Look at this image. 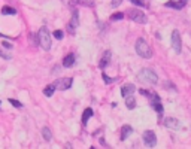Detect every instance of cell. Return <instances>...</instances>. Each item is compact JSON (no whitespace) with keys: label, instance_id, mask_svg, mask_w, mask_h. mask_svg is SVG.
Returning a JSON list of instances; mask_svg holds the SVG:
<instances>
[{"label":"cell","instance_id":"ba28073f","mask_svg":"<svg viewBox=\"0 0 191 149\" xmlns=\"http://www.w3.org/2000/svg\"><path fill=\"white\" fill-rule=\"evenodd\" d=\"M79 25V12H78V9H73V14H72V20H70V24H69V30H70V33L73 34L75 33V29Z\"/></svg>","mask_w":191,"mask_h":149},{"label":"cell","instance_id":"5bb4252c","mask_svg":"<svg viewBox=\"0 0 191 149\" xmlns=\"http://www.w3.org/2000/svg\"><path fill=\"white\" fill-rule=\"evenodd\" d=\"M132 131H133V128H132V125H128V124L121 127V140H126L130 134H132Z\"/></svg>","mask_w":191,"mask_h":149},{"label":"cell","instance_id":"4fadbf2b","mask_svg":"<svg viewBox=\"0 0 191 149\" xmlns=\"http://www.w3.org/2000/svg\"><path fill=\"white\" fill-rule=\"evenodd\" d=\"M84 5V6H88V7H94L96 2L94 0H70V6H75V5Z\"/></svg>","mask_w":191,"mask_h":149},{"label":"cell","instance_id":"7c38bea8","mask_svg":"<svg viewBox=\"0 0 191 149\" xmlns=\"http://www.w3.org/2000/svg\"><path fill=\"white\" fill-rule=\"evenodd\" d=\"M111 51H105V54L102 55V60H100V63H99V67L103 70V69H106L108 64L111 63Z\"/></svg>","mask_w":191,"mask_h":149},{"label":"cell","instance_id":"ffe728a7","mask_svg":"<svg viewBox=\"0 0 191 149\" xmlns=\"http://www.w3.org/2000/svg\"><path fill=\"white\" fill-rule=\"evenodd\" d=\"M54 91H55V86H54V84H51V85L45 86V90H43V94H45L46 97H51V95L54 94Z\"/></svg>","mask_w":191,"mask_h":149},{"label":"cell","instance_id":"ac0fdd59","mask_svg":"<svg viewBox=\"0 0 191 149\" xmlns=\"http://www.w3.org/2000/svg\"><path fill=\"white\" fill-rule=\"evenodd\" d=\"M42 136H43V139H45L46 142H49V140L53 139V133H51V130L48 127H43L42 128Z\"/></svg>","mask_w":191,"mask_h":149},{"label":"cell","instance_id":"6da1fadb","mask_svg":"<svg viewBox=\"0 0 191 149\" xmlns=\"http://www.w3.org/2000/svg\"><path fill=\"white\" fill-rule=\"evenodd\" d=\"M134 49L137 52V55L142 57V58H145V60H149L152 57V49H151V46L148 45V42H146L143 37H139L136 40Z\"/></svg>","mask_w":191,"mask_h":149},{"label":"cell","instance_id":"44dd1931","mask_svg":"<svg viewBox=\"0 0 191 149\" xmlns=\"http://www.w3.org/2000/svg\"><path fill=\"white\" fill-rule=\"evenodd\" d=\"M2 14L3 15H15L16 9L15 7H11V6H5V7H2Z\"/></svg>","mask_w":191,"mask_h":149},{"label":"cell","instance_id":"5b68a950","mask_svg":"<svg viewBox=\"0 0 191 149\" xmlns=\"http://www.w3.org/2000/svg\"><path fill=\"white\" fill-rule=\"evenodd\" d=\"M172 46H173L176 54H179L181 49H182V39H181V34H179L178 30L172 31Z\"/></svg>","mask_w":191,"mask_h":149},{"label":"cell","instance_id":"30bf717a","mask_svg":"<svg viewBox=\"0 0 191 149\" xmlns=\"http://www.w3.org/2000/svg\"><path fill=\"white\" fill-rule=\"evenodd\" d=\"M134 91H136L134 84H126V85H123V88H121V95H123V97H127V95H133Z\"/></svg>","mask_w":191,"mask_h":149},{"label":"cell","instance_id":"d6986e66","mask_svg":"<svg viewBox=\"0 0 191 149\" xmlns=\"http://www.w3.org/2000/svg\"><path fill=\"white\" fill-rule=\"evenodd\" d=\"M151 106L157 110V113H160V115H163V104H161V100H157V101H152Z\"/></svg>","mask_w":191,"mask_h":149},{"label":"cell","instance_id":"3957f363","mask_svg":"<svg viewBox=\"0 0 191 149\" xmlns=\"http://www.w3.org/2000/svg\"><path fill=\"white\" fill-rule=\"evenodd\" d=\"M38 42H39V45L45 51L51 49V34H49L46 27H42L39 30V33H38Z\"/></svg>","mask_w":191,"mask_h":149},{"label":"cell","instance_id":"484cf974","mask_svg":"<svg viewBox=\"0 0 191 149\" xmlns=\"http://www.w3.org/2000/svg\"><path fill=\"white\" fill-rule=\"evenodd\" d=\"M133 5H136V6H139V7H143L145 5H143V0H130Z\"/></svg>","mask_w":191,"mask_h":149},{"label":"cell","instance_id":"8992f818","mask_svg":"<svg viewBox=\"0 0 191 149\" xmlns=\"http://www.w3.org/2000/svg\"><path fill=\"white\" fill-rule=\"evenodd\" d=\"M142 139H143L145 145L149 146V148L155 146V143H157V136H155V133H154L152 130H146L145 133H143V136H142Z\"/></svg>","mask_w":191,"mask_h":149},{"label":"cell","instance_id":"9c48e42d","mask_svg":"<svg viewBox=\"0 0 191 149\" xmlns=\"http://www.w3.org/2000/svg\"><path fill=\"white\" fill-rule=\"evenodd\" d=\"M188 3V0H170V2H167L166 7H172V9H182V7H185V5Z\"/></svg>","mask_w":191,"mask_h":149},{"label":"cell","instance_id":"e0dca14e","mask_svg":"<svg viewBox=\"0 0 191 149\" xmlns=\"http://www.w3.org/2000/svg\"><path fill=\"white\" fill-rule=\"evenodd\" d=\"M124 99H126V106H127V109H134L136 107V100H134L133 95H127V97H124Z\"/></svg>","mask_w":191,"mask_h":149},{"label":"cell","instance_id":"9a60e30c","mask_svg":"<svg viewBox=\"0 0 191 149\" xmlns=\"http://www.w3.org/2000/svg\"><path fill=\"white\" fill-rule=\"evenodd\" d=\"M93 116V109L91 107H87L85 110H84V113H82V125L85 127L87 125V122H88V119Z\"/></svg>","mask_w":191,"mask_h":149},{"label":"cell","instance_id":"4316f807","mask_svg":"<svg viewBox=\"0 0 191 149\" xmlns=\"http://www.w3.org/2000/svg\"><path fill=\"white\" fill-rule=\"evenodd\" d=\"M123 2H124V0H112V7H118Z\"/></svg>","mask_w":191,"mask_h":149},{"label":"cell","instance_id":"52a82bcc","mask_svg":"<svg viewBox=\"0 0 191 149\" xmlns=\"http://www.w3.org/2000/svg\"><path fill=\"white\" fill-rule=\"evenodd\" d=\"M72 84H73L72 78H64V79H58L54 84V86H55V88H58V90H61V91H66V90H69L72 86Z\"/></svg>","mask_w":191,"mask_h":149},{"label":"cell","instance_id":"603a6c76","mask_svg":"<svg viewBox=\"0 0 191 149\" xmlns=\"http://www.w3.org/2000/svg\"><path fill=\"white\" fill-rule=\"evenodd\" d=\"M54 37H55V39H58V40H61V39L64 37L63 30H55V31H54Z\"/></svg>","mask_w":191,"mask_h":149},{"label":"cell","instance_id":"2e32d148","mask_svg":"<svg viewBox=\"0 0 191 149\" xmlns=\"http://www.w3.org/2000/svg\"><path fill=\"white\" fill-rule=\"evenodd\" d=\"M75 64V55L73 54H67L63 60V66L64 67H72Z\"/></svg>","mask_w":191,"mask_h":149},{"label":"cell","instance_id":"f1b7e54d","mask_svg":"<svg viewBox=\"0 0 191 149\" xmlns=\"http://www.w3.org/2000/svg\"><path fill=\"white\" fill-rule=\"evenodd\" d=\"M0 57H2V58H8V60H9V58H11V55H8V54H5V52H2V51H0Z\"/></svg>","mask_w":191,"mask_h":149},{"label":"cell","instance_id":"83f0119b","mask_svg":"<svg viewBox=\"0 0 191 149\" xmlns=\"http://www.w3.org/2000/svg\"><path fill=\"white\" fill-rule=\"evenodd\" d=\"M2 45H3L5 48H9V49L12 48V43H9V42H6V40H5V42H2Z\"/></svg>","mask_w":191,"mask_h":149},{"label":"cell","instance_id":"277c9868","mask_svg":"<svg viewBox=\"0 0 191 149\" xmlns=\"http://www.w3.org/2000/svg\"><path fill=\"white\" fill-rule=\"evenodd\" d=\"M127 15H128L130 20L134 21V22H137V24H146V21H148L146 15L142 11H139V9H130L127 12Z\"/></svg>","mask_w":191,"mask_h":149},{"label":"cell","instance_id":"7a4b0ae2","mask_svg":"<svg viewBox=\"0 0 191 149\" xmlns=\"http://www.w3.org/2000/svg\"><path fill=\"white\" fill-rule=\"evenodd\" d=\"M137 81H141L143 84H157L158 82V76L152 69H143L139 72L137 75Z\"/></svg>","mask_w":191,"mask_h":149},{"label":"cell","instance_id":"7402d4cb","mask_svg":"<svg viewBox=\"0 0 191 149\" xmlns=\"http://www.w3.org/2000/svg\"><path fill=\"white\" fill-rule=\"evenodd\" d=\"M123 18H124V14L123 12H115V14L111 15V21H121Z\"/></svg>","mask_w":191,"mask_h":149},{"label":"cell","instance_id":"d4e9b609","mask_svg":"<svg viewBox=\"0 0 191 149\" xmlns=\"http://www.w3.org/2000/svg\"><path fill=\"white\" fill-rule=\"evenodd\" d=\"M9 103L12 104L14 107H23V103H20L18 100H14V99H9Z\"/></svg>","mask_w":191,"mask_h":149},{"label":"cell","instance_id":"8fae6325","mask_svg":"<svg viewBox=\"0 0 191 149\" xmlns=\"http://www.w3.org/2000/svg\"><path fill=\"white\" fill-rule=\"evenodd\" d=\"M164 125H166L167 128H172V130H178L181 127L179 121L176 118H172V116H167L166 119H164Z\"/></svg>","mask_w":191,"mask_h":149},{"label":"cell","instance_id":"cb8c5ba5","mask_svg":"<svg viewBox=\"0 0 191 149\" xmlns=\"http://www.w3.org/2000/svg\"><path fill=\"white\" fill-rule=\"evenodd\" d=\"M102 76H103V81H105V84H112L114 81H117V79H114V78H109L106 73H103Z\"/></svg>","mask_w":191,"mask_h":149}]
</instances>
